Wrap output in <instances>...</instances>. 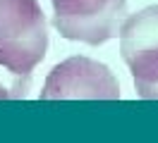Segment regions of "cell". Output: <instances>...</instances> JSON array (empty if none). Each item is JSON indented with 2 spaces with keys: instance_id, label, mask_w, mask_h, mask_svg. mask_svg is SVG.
Masks as SVG:
<instances>
[{
  "instance_id": "obj_1",
  "label": "cell",
  "mask_w": 158,
  "mask_h": 143,
  "mask_svg": "<svg viewBox=\"0 0 158 143\" xmlns=\"http://www.w3.org/2000/svg\"><path fill=\"white\" fill-rule=\"evenodd\" d=\"M48 24L36 0H0V69L19 81L46 57Z\"/></svg>"
},
{
  "instance_id": "obj_2",
  "label": "cell",
  "mask_w": 158,
  "mask_h": 143,
  "mask_svg": "<svg viewBox=\"0 0 158 143\" xmlns=\"http://www.w3.org/2000/svg\"><path fill=\"white\" fill-rule=\"evenodd\" d=\"M53 26L67 41L103 46L120 34L127 0H50Z\"/></svg>"
},
{
  "instance_id": "obj_3",
  "label": "cell",
  "mask_w": 158,
  "mask_h": 143,
  "mask_svg": "<svg viewBox=\"0 0 158 143\" xmlns=\"http://www.w3.org/2000/svg\"><path fill=\"white\" fill-rule=\"evenodd\" d=\"M118 36L137 93L146 100H158V5L127 14Z\"/></svg>"
},
{
  "instance_id": "obj_4",
  "label": "cell",
  "mask_w": 158,
  "mask_h": 143,
  "mask_svg": "<svg viewBox=\"0 0 158 143\" xmlns=\"http://www.w3.org/2000/svg\"><path fill=\"white\" fill-rule=\"evenodd\" d=\"M91 98V100H118L120 86L106 65L91 57H69L48 74L41 100Z\"/></svg>"
},
{
  "instance_id": "obj_5",
  "label": "cell",
  "mask_w": 158,
  "mask_h": 143,
  "mask_svg": "<svg viewBox=\"0 0 158 143\" xmlns=\"http://www.w3.org/2000/svg\"><path fill=\"white\" fill-rule=\"evenodd\" d=\"M27 91H29L27 81H19V79H15V76H10L7 72L0 69V98H5V100H10V98H24Z\"/></svg>"
}]
</instances>
